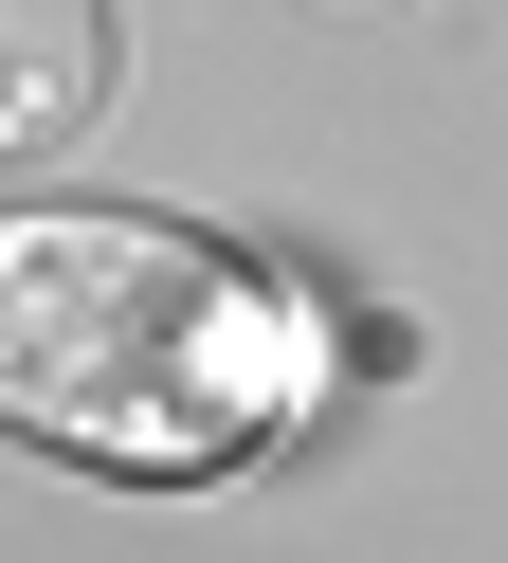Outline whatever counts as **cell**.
<instances>
[{
	"instance_id": "obj_2",
	"label": "cell",
	"mask_w": 508,
	"mask_h": 563,
	"mask_svg": "<svg viewBox=\"0 0 508 563\" xmlns=\"http://www.w3.org/2000/svg\"><path fill=\"white\" fill-rule=\"evenodd\" d=\"M109 74H128L109 0H0V164H55V146H91Z\"/></svg>"
},
{
	"instance_id": "obj_1",
	"label": "cell",
	"mask_w": 508,
	"mask_h": 563,
	"mask_svg": "<svg viewBox=\"0 0 508 563\" xmlns=\"http://www.w3.org/2000/svg\"><path fill=\"white\" fill-rule=\"evenodd\" d=\"M0 418L109 473H236L290 418V309L128 200L0 219Z\"/></svg>"
}]
</instances>
